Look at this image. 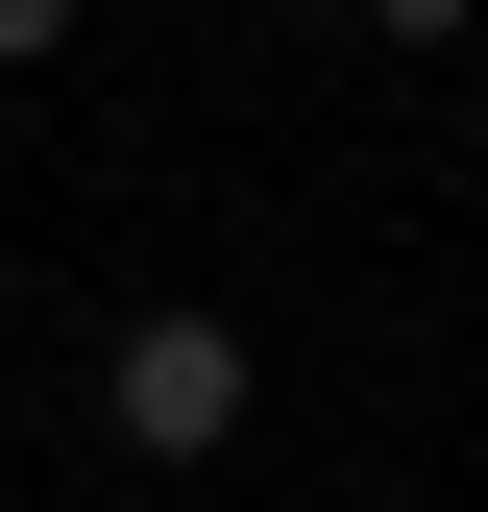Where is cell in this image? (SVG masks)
Instances as JSON below:
<instances>
[{
  "label": "cell",
  "instance_id": "1",
  "mask_svg": "<svg viewBox=\"0 0 488 512\" xmlns=\"http://www.w3.org/2000/svg\"><path fill=\"white\" fill-rule=\"evenodd\" d=\"M98 439H122V464H220V439H244V317L220 293H147L98 342Z\"/></svg>",
  "mask_w": 488,
  "mask_h": 512
},
{
  "label": "cell",
  "instance_id": "3",
  "mask_svg": "<svg viewBox=\"0 0 488 512\" xmlns=\"http://www.w3.org/2000/svg\"><path fill=\"white\" fill-rule=\"evenodd\" d=\"M366 25H391V49H464V25H488V0H366Z\"/></svg>",
  "mask_w": 488,
  "mask_h": 512
},
{
  "label": "cell",
  "instance_id": "2",
  "mask_svg": "<svg viewBox=\"0 0 488 512\" xmlns=\"http://www.w3.org/2000/svg\"><path fill=\"white\" fill-rule=\"evenodd\" d=\"M49 49H74V0H0V74H49Z\"/></svg>",
  "mask_w": 488,
  "mask_h": 512
}]
</instances>
